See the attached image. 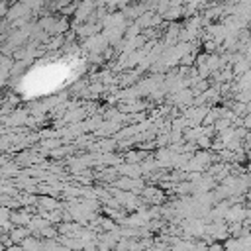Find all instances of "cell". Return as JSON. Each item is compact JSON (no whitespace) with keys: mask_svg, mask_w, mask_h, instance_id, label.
Here are the masks:
<instances>
[{"mask_svg":"<svg viewBox=\"0 0 251 251\" xmlns=\"http://www.w3.org/2000/svg\"><path fill=\"white\" fill-rule=\"evenodd\" d=\"M33 235V231L29 229V227H14L12 231H10V237H12V241L16 243V245H22L27 237H31Z\"/></svg>","mask_w":251,"mask_h":251,"instance_id":"obj_1","label":"cell"},{"mask_svg":"<svg viewBox=\"0 0 251 251\" xmlns=\"http://www.w3.org/2000/svg\"><path fill=\"white\" fill-rule=\"evenodd\" d=\"M6 251H25L22 245H14V247H10V249H6Z\"/></svg>","mask_w":251,"mask_h":251,"instance_id":"obj_3","label":"cell"},{"mask_svg":"<svg viewBox=\"0 0 251 251\" xmlns=\"http://www.w3.org/2000/svg\"><path fill=\"white\" fill-rule=\"evenodd\" d=\"M22 247H24L25 251H43V239L31 235V237H27V239L22 243Z\"/></svg>","mask_w":251,"mask_h":251,"instance_id":"obj_2","label":"cell"}]
</instances>
